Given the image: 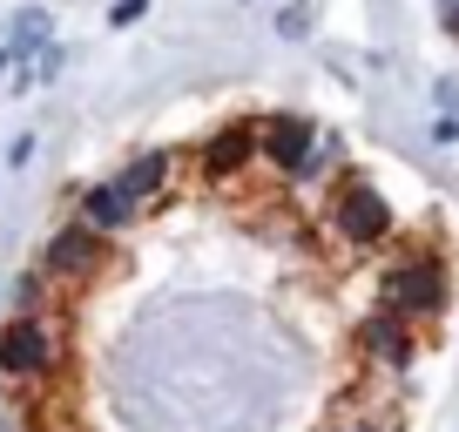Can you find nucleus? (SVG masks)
Segmentation results:
<instances>
[{"mask_svg":"<svg viewBox=\"0 0 459 432\" xmlns=\"http://www.w3.org/2000/svg\"><path fill=\"white\" fill-rule=\"evenodd\" d=\"M446 298H453V284H446L439 250H399V257L378 271V304H392V311L412 317V324L439 317V311H446Z\"/></svg>","mask_w":459,"mask_h":432,"instance_id":"f257e3e1","label":"nucleus"},{"mask_svg":"<svg viewBox=\"0 0 459 432\" xmlns=\"http://www.w3.org/2000/svg\"><path fill=\"white\" fill-rule=\"evenodd\" d=\"M0 372L21 378V385H41V378L61 372V338L48 311H14L0 324Z\"/></svg>","mask_w":459,"mask_h":432,"instance_id":"f03ea898","label":"nucleus"},{"mask_svg":"<svg viewBox=\"0 0 459 432\" xmlns=\"http://www.w3.org/2000/svg\"><path fill=\"white\" fill-rule=\"evenodd\" d=\"M331 230H338L351 250H378V244H392V230H399V210H392L365 176H344V183L331 189Z\"/></svg>","mask_w":459,"mask_h":432,"instance_id":"7ed1b4c3","label":"nucleus"},{"mask_svg":"<svg viewBox=\"0 0 459 432\" xmlns=\"http://www.w3.org/2000/svg\"><path fill=\"white\" fill-rule=\"evenodd\" d=\"M115 257V237L88 230L82 216H68V223H55L41 244V271L55 277V284H88V277H101Z\"/></svg>","mask_w":459,"mask_h":432,"instance_id":"20e7f679","label":"nucleus"},{"mask_svg":"<svg viewBox=\"0 0 459 432\" xmlns=\"http://www.w3.org/2000/svg\"><path fill=\"white\" fill-rule=\"evenodd\" d=\"M359 351H365V365H378V372H385V378L412 372V359H419L412 317H399V311H392V304H378V311H365V317H359Z\"/></svg>","mask_w":459,"mask_h":432,"instance_id":"39448f33","label":"nucleus"},{"mask_svg":"<svg viewBox=\"0 0 459 432\" xmlns=\"http://www.w3.org/2000/svg\"><path fill=\"white\" fill-rule=\"evenodd\" d=\"M311 149H317V122H311V116H290V108H277V116L257 122V162H271V169L298 176Z\"/></svg>","mask_w":459,"mask_h":432,"instance_id":"423d86ee","label":"nucleus"},{"mask_svg":"<svg viewBox=\"0 0 459 432\" xmlns=\"http://www.w3.org/2000/svg\"><path fill=\"white\" fill-rule=\"evenodd\" d=\"M74 216H82L88 230H101V237H129L135 223H143V203L115 183V176H101V183H88L82 196H74Z\"/></svg>","mask_w":459,"mask_h":432,"instance_id":"0eeeda50","label":"nucleus"},{"mask_svg":"<svg viewBox=\"0 0 459 432\" xmlns=\"http://www.w3.org/2000/svg\"><path fill=\"white\" fill-rule=\"evenodd\" d=\"M196 156H203V169H210V176L250 169V162H257V122H223V129H216Z\"/></svg>","mask_w":459,"mask_h":432,"instance_id":"6e6552de","label":"nucleus"},{"mask_svg":"<svg viewBox=\"0 0 459 432\" xmlns=\"http://www.w3.org/2000/svg\"><path fill=\"white\" fill-rule=\"evenodd\" d=\"M169 162H176V156H162V149H143V156H129L122 169H115V183H122V189H129V196L149 210V203L162 196V183H169Z\"/></svg>","mask_w":459,"mask_h":432,"instance_id":"1a4fd4ad","label":"nucleus"},{"mask_svg":"<svg viewBox=\"0 0 459 432\" xmlns=\"http://www.w3.org/2000/svg\"><path fill=\"white\" fill-rule=\"evenodd\" d=\"M48 41H55V34H48V14H41V7H28V14L14 21V48H7V55L28 61V55H41Z\"/></svg>","mask_w":459,"mask_h":432,"instance_id":"9d476101","label":"nucleus"},{"mask_svg":"<svg viewBox=\"0 0 459 432\" xmlns=\"http://www.w3.org/2000/svg\"><path fill=\"white\" fill-rule=\"evenodd\" d=\"M48 290H55V277H48L41 264H34V271L14 284V311H48Z\"/></svg>","mask_w":459,"mask_h":432,"instance_id":"9b49d317","label":"nucleus"},{"mask_svg":"<svg viewBox=\"0 0 459 432\" xmlns=\"http://www.w3.org/2000/svg\"><path fill=\"white\" fill-rule=\"evenodd\" d=\"M143 14H149V0H115V7H108V21H115V28H135Z\"/></svg>","mask_w":459,"mask_h":432,"instance_id":"f8f14e48","label":"nucleus"},{"mask_svg":"<svg viewBox=\"0 0 459 432\" xmlns=\"http://www.w3.org/2000/svg\"><path fill=\"white\" fill-rule=\"evenodd\" d=\"M338 432H392V426H378V419H344Z\"/></svg>","mask_w":459,"mask_h":432,"instance_id":"ddd939ff","label":"nucleus"},{"mask_svg":"<svg viewBox=\"0 0 459 432\" xmlns=\"http://www.w3.org/2000/svg\"><path fill=\"white\" fill-rule=\"evenodd\" d=\"M439 21H446L453 34H459V0H439Z\"/></svg>","mask_w":459,"mask_h":432,"instance_id":"4468645a","label":"nucleus"},{"mask_svg":"<svg viewBox=\"0 0 459 432\" xmlns=\"http://www.w3.org/2000/svg\"><path fill=\"white\" fill-rule=\"evenodd\" d=\"M0 68H7V48H0Z\"/></svg>","mask_w":459,"mask_h":432,"instance_id":"2eb2a0df","label":"nucleus"}]
</instances>
